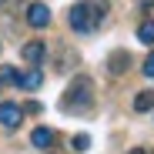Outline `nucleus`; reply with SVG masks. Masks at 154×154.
<instances>
[{"mask_svg":"<svg viewBox=\"0 0 154 154\" xmlns=\"http://www.w3.org/2000/svg\"><path fill=\"white\" fill-rule=\"evenodd\" d=\"M107 10H111V4L107 0H81V4H74L70 7V27L77 30V34H94L100 23L107 20Z\"/></svg>","mask_w":154,"mask_h":154,"instance_id":"f257e3e1","label":"nucleus"},{"mask_svg":"<svg viewBox=\"0 0 154 154\" xmlns=\"http://www.w3.org/2000/svg\"><path fill=\"white\" fill-rule=\"evenodd\" d=\"M94 104V81L91 77H74V84L64 91L60 97V111H74V114H84Z\"/></svg>","mask_w":154,"mask_h":154,"instance_id":"f03ea898","label":"nucleus"},{"mask_svg":"<svg viewBox=\"0 0 154 154\" xmlns=\"http://www.w3.org/2000/svg\"><path fill=\"white\" fill-rule=\"evenodd\" d=\"M20 121H23L20 104H10V100H4V104H0V127H4V131H14Z\"/></svg>","mask_w":154,"mask_h":154,"instance_id":"7ed1b4c3","label":"nucleus"},{"mask_svg":"<svg viewBox=\"0 0 154 154\" xmlns=\"http://www.w3.org/2000/svg\"><path fill=\"white\" fill-rule=\"evenodd\" d=\"M27 23H30L34 30H44L47 23H50V7L47 4H30L27 7Z\"/></svg>","mask_w":154,"mask_h":154,"instance_id":"20e7f679","label":"nucleus"},{"mask_svg":"<svg viewBox=\"0 0 154 154\" xmlns=\"http://www.w3.org/2000/svg\"><path fill=\"white\" fill-rule=\"evenodd\" d=\"M14 84H17L20 91H37V87L44 84V70H40V67L34 64L30 70H23V74H17V81H14Z\"/></svg>","mask_w":154,"mask_h":154,"instance_id":"39448f33","label":"nucleus"},{"mask_svg":"<svg viewBox=\"0 0 154 154\" xmlns=\"http://www.w3.org/2000/svg\"><path fill=\"white\" fill-rule=\"evenodd\" d=\"M20 57L27 60V64H40L47 57V44L44 40H27V44L20 47Z\"/></svg>","mask_w":154,"mask_h":154,"instance_id":"423d86ee","label":"nucleus"},{"mask_svg":"<svg viewBox=\"0 0 154 154\" xmlns=\"http://www.w3.org/2000/svg\"><path fill=\"white\" fill-rule=\"evenodd\" d=\"M127 67H131V54H127V50H114V54L107 57V70H111L114 77H121Z\"/></svg>","mask_w":154,"mask_h":154,"instance_id":"0eeeda50","label":"nucleus"},{"mask_svg":"<svg viewBox=\"0 0 154 154\" xmlns=\"http://www.w3.org/2000/svg\"><path fill=\"white\" fill-rule=\"evenodd\" d=\"M30 144H34V147H40V151H47L50 144H54V131H50V127H34Z\"/></svg>","mask_w":154,"mask_h":154,"instance_id":"6e6552de","label":"nucleus"},{"mask_svg":"<svg viewBox=\"0 0 154 154\" xmlns=\"http://www.w3.org/2000/svg\"><path fill=\"white\" fill-rule=\"evenodd\" d=\"M134 111H137V114L154 111V91H137V97H134Z\"/></svg>","mask_w":154,"mask_h":154,"instance_id":"1a4fd4ad","label":"nucleus"},{"mask_svg":"<svg viewBox=\"0 0 154 154\" xmlns=\"http://www.w3.org/2000/svg\"><path fill=\"white\" fill-rule=\"evenodd\" d=\"M137 40L141 44H154V20H141V27H137Z\"/></svg>","mask_w":154,"mask_h":154,"instance_id":"9d476101","label":"nucleus"},{"mask_svg":"<svg viewBox=\"0 0 154 154\" xmlns=\"http://www.w3.org/2000/svg\"><path fill=\"white\" fill-rule=\"evenodd\" d=\"M70 147H74V151H77V154H84V151H87V147H91V134H77V137H74V141H70Z\"/></svg>","mask_w":154,"mask_h":154,"instance_id":"9b49d317","label":"nucleus"},{"mask_svg":"<svg viewBox=\"0 0 154 154\" xmlns=\"http://www.w3.org/2000/svg\"><path fill=\"white\" fill-rule=\"evenodd\" d=\"M17 81V70L14 67H0V84H14Z\"/></svg>","mask_w":154,"mask_h":154,"instance_id":"f8f14e48","label":"nucleus"},{"mask_svg":"<svg viewBox=\"0 0 154 154\" xmlns=\"http://www.w3.org/2000/svg\"><path fill=\"white\" fill-rule=\"evenodd\" d=\"M20 111H23V114H40L44 107H40V100H27V104H23Z\"/></svg>","mask_w":154,"mask_h":154,"instance_id":"ddd939ff","label":"nucleus"},{"mask_svg":"<svg viewBox=\"0 0 154 154\" xmlns=\"http://www.w3.org/2000/svg\"><path fill=\"white\" fill-rule=\"evenodd\" d=\"M147 77H154V50H151V54H147V60H144V67H141Z\"/></svg>","mask_w":154,"mask_h":154,"instance_id":"4468645a","label":"nucleus"},{"mask_svg":"<svg viewBox=\"0 0 154 154\" xmlns=\"http://www.w3.org/2000/svg\"><path fill=\"white\" fill-rule=\"evenodd\" d=\"M127 154H147L144 147H131V151H127Z\"/></svg>","mask_w":154,"mask_h":154,"instance_id":"2eb2a0df","label":"nucleus"},{"mask_svg":"<svg viewBox=\"0 0 154 154\" xmlns=\"http://www.w3.org/2000/svg\"><path fill=\"white\" fill-rule=\"evenodd\" d=\"M0 7H4V0H0Z\"/></svg>","mask_w":154,"mask_h":154,"instance_id":"dca6fc26","label":"nucleus"}]
</instances>
